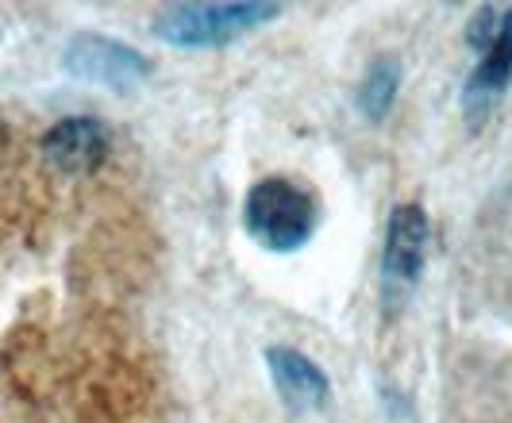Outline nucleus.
Returning a JSON list of instances; mask_svg holds the SVG:
<instances>
[{
  "label": "nucleus",
  "instance_id": "20e7f679",
  "mask_svg": "<svg viewBox=\"0 0 512 423\" xmlns=\"http://www.w3.org/2000/svg\"><path fill=\"white\" fill-rule=\"evenodd\" d=\"M62 62L74 77L104 85V89H116V93H131L151 74V58L143 50L128 47L120 39H108V35H93V31L74 35Z\"/></svg>",
  "mask_w": 512,
  "mask_h": 423
},
{
  "label": "nucleus",
  "instance_id": "f257e3e1",
  "mask_svg": "<svg viewBox=\"0 0 512 423\" xmlns=\"http://www.w3.org/2000/svg\"><path fill=\"white\" fill-rule=\"evenodd\" d=\"M243 227L270 254H297L320 227V200L293 177H262L243 200Z\"/></svg>",
  "mask_w": 512,
  "mask_h": 423
},
{
  "label": "nucleus",
  "instance_id": "6e6552de",
  "mask_svg": "<svg viewBox=\"0 0 512 423\" xmlns=\"http://www.w3.org/2000/svg\"><path fill=\"white\" fill-rule=\"evenodd\" d=\"M401 81H405V70H401V58L397 54H378L366 66L359 89H355V100H359V112L370 124H382L385 116L393 112L397 93H401Z\"/></svg>",
  "mask_w": 512,
  "mask_h": 423
},
{
  "label": "nucleus",
  "instance_id": "423d86ee",
  "mask_svg": "<svg viewBox=\"0 0 512 423\" xmlns=\"http://www.w3.org/2000/svg\"><path fill=\"white\" fill-rule=\"evenodd\" d=\"M266 370L278 389V397L289 412H320L332 400V381L328 374L308 358L305 350L270 347L266 350Z\"/></svg>",
  "mask_w": 512,
  "mask_h": 423
},
{
  "label": "nucleus",
  "instance_id": "39448f33",
  "mask_svg": "<svg viewBox=\"0 0 512 423\" xmlns=\"http://www.w3.org/2000/svg\"><path fill=\"white\" fill-rule=\"evenodd\" d=\"M512 81V8L501 12V27L493 35V43L482 50L474 74L466 77V89H462V112L470 124H482L493 104L505 97Z\"/></svg>",
  "mask_w": 512,
  "mask_h": 423
},
{
  "label": "nucleus",
  "instance_id": "0eeeda50",
  "mask_svg": "<svg viewBox=\"0 0 512 423\" xmlns=\"http://www.w3.org/2000/svg\"><path fill=\"white\" fill-rule=\"evenodd\" d=\"M108 147H112V135L93 116H70L43 135V154L62 174H93L97 166H104Z\"/></svg>",
  "mask_w": 512,
  "mask_h": 423
},
{
  "label": "nucleus",
  "instance_id": "f03ea898",
  "mask_svg": "<svg viewBox=\"0 0 512 423\" xmlns=\"http://www.w3.org/2000/svg\"><path fill=\"white\" fill-rule=\"evenodd\" d=\"M282 4L262 0H208V4H170L154 16V39L181 50L228 47L235 39L251 35L262 24L278 20Z\"/></svg>",
  "mask_w": 512,
  "mask_h": 423
},
{
  "label": "nucleus",
  "instance_id": "7ed1b4c3",
  "mask_svg": "<svg viewBox=\"0 0 512 423\" xmlns=\"http://www.w3.org/2000/svg\"><path fill=\"white\" fill-rule=\"evenodd\" d=\"M428 254V212L420 204H397L389 212L382 243V304L397 312L412 297Z\"/></svg>",
  "mask_w": 512,
  "mask_h": 423
}]
</instances>
